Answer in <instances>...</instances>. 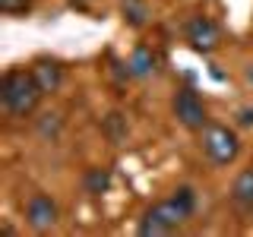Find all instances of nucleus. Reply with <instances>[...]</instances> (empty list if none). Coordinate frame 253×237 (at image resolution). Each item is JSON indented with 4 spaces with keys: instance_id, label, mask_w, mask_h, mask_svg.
Returning <instances> with one entry per match:
<instances>
[{
    "instance_id": "39448f33",
    "label": "nucleus",
    "mask_w": 253,
    "mask_h": 237,
    "mask_svg": "<svg viewBox=\"0 0 253 237\" xmlns=\"http://www.w3.org/2000/svg\"><path fill=\"white\" fill-rule=\"evenodd\" d=\"M60 218V209L57 202L51 199L47 193H32L29 202H26V221L32 231H51Z\"/></svg>"
},
{
    "instance_id": "0eeeda50",
    "label": "nucleus",
    "mask_w": 253,
    "mask_h": 237,
    "mask_svg": "<svg viewBox=\"0 0 253 237\" xmlns=\"http://www.w3.org/2000/svg\"><path fill=\"white\" fill-rule=\"evenodd\" d=\"M32 73H35L42 92H57L60 82H63V67L57 60H38L35 67H32Z\"/></svg>"
},
{
    "instance_id": "423d86ee",
    "label": "nucleus",
    "mask_w": 253,
    "mask_h": 237,
    "mask_svg": "<svg viewBox=\"0 0 253 237\" xmlns=\"http://www.w3.org/2000/svg\"><path fill=\"white\" fill-rule=\"evenodd\" d=\"M187 41L193 51L200 54H209L218 47V26L212 19H206V16H196V19L187 22Z\"/></svg>"
},
{
    "instance_id": "1a4fd4ad",
    "label": "nucleus",
    "mask_w": 253,
    "mask_h": 237,
    "mask_svg": "<svg viewBox=\"0 0 253 237\" xmlns=\"http://www.w3.org/2000/svg\"><path fill=\"white\" fill-rule=\"evenodd\" d=\"M126 67H130V76H149L155 70V54L149 47H136L126 60Z\"/></svg>"
},
{
    "instance_id": "9d476101",
    "label": "nucleus",
    "mask_w": 253,
    "mask_h": 237,
    "mask_svg": "<svg viewBox=\"0 0 253 237\" xmlns=\"http://www.w3.org/2000/svg\"><path fill=\"white\" fill-rule=\"evenodd\" d=\"M83 187H85V193H92V196L108 193V187H111V171H108V168H92V171H85Z\"/></svg>"
},
{
    "instance_id": "4468645a",
    "label": "nucleus",
    "mask_w": 253,
    "mask_h": 237,
    "mask_svg": "<svg viewBox=\"0 0 253 237\" xmlns=\"http://www.w3.org/2000/svg\"><path fill=\"white\" fill-rule=\"evenodd\" d=\"M237 120H241L244 126L253 123V108H241V114H237Z\"/></svg>"
},
{
    "instance_id": "ddd939ff",
    "label": "nucleus",
    "mask_w": 253,
    "mask_h": 237,
    "mask_svg": "<svg viewBox=\"0 0 253 237\" xmlns=\"http://www.w3.org/2000/svg\"><path fill=\"white\" fill-rule=\"evenodd\" d=\"M57 130H60V117H57V114H44V120H42V133H44V136H54Z\"/></svg>"
},
{
    "instance_id": "6e6552de",
    "label": "nucleus",
    "mask_w": 253,
    "mask_h": 237,
    "mask_svg": "<svg viewBox=\"0 0 253 237\" xmlns=\"http://www.w3.org/2000/svg\"><path fill=\"white\" fill-rule=\"evenodd\" d=\"M231 199L241 209H253V168H244L231 184Z\"/></svg>"
},
{
    "instance_id": "f03ea898",
    "label": "nucleus",
    "mask_w": 253,
    "mask_h": 237,
    "mask_svg": "<svg viewBox=\"0 0 253 237\" xmlns=\"http://www.w3.org/2000/svg\"><path fill=\"white\" fill-rule=\"evenodd\" d=\"M187 218H190V212L171 196V199L155 202L152 209L142 215V221H139V234H142V237H162V234H171V231H177V228L184 225Z\"/></svg>"
},
{
    "instance_id": "20e7f679",
    "label": "nucleus",
    "mask_w": 253,
    "mask_h": 237,
    "mask_svg": "<svg viewBox=\"0 0 253 237\" xmlns=\"http://www.w3.org/2000/svg\"><path fill=\"white\" fill-rule=\"evenodd\" d=\"M171 111H174V117H177V123L187 126V130H203L206 120H209V117H206L203 98H200L193 89H180L177 95H174Z\"/></svg>"
},
{
    "instance_id": "f8f14e48",
    "label": "nucleus",
    "mask_w": 253,
    "mask_h": 237,
    "mask_svg": "<svg viewBox=\"0 0 253 237\" xmlns=\"http://www.w3.org/2000/svg\"><path fill=\"white\" fill-rule=\"evenodd\" d=\"M32 6V0H0V13L16 16V13H26Z\"/></svg>"
},
{
    "instance_id": "9b49d317",
    "label": "nucleus",
    "mask_w": 253,
    "mask_h": 237,
    "mask_svg": "<svg viewBox=\"0 0 253 237\" xmlns=\"http://www.w3.org/2000/svg\"><path fill=\"white\" fill-rule=\"evenodd\" d=\"M146 16H149V6H146V0H124V19L130 22V26H142L146 22Z\"/></svg>"
},
{
    "instance_id": "f257e3e1",
    "label": "nucleus",
    "mask_w": 253,
    "mask_h": 237,
    "mask_svg": "<svg viewBox=\"0 0 253 237\" xmlns=\"http://www.w3.org/2000/svg\"><path fill=\"white\" fill-rule=\"evenodd\" d=\"M42 85H38V79L32 70H6L3 73V82H0V101H3V108L10 111L13 117H29L32 111L38 108V101H42Z\"/></svg>"
},
{
    "instance_id": "7ed1b4c3",
    "label": "nucleus",
    "mask_w": 253,
    "mask_h": 237,
    "mask_svg": "<svg viewBox=\"0 0 253 237\" xmlns=\"http://www.w3.org/2000/svg\"><path fill=\"white\" fill-rule=\"evenodd\" d=\"M203 152L212 164H231L241 155V136L225 123H209L203 126Z\"/></svg>"
},
{
    "instance_id": "2eb2a0df",
    "label": "nucleus",
    "mask_w": 253,
    "mask_h": 237,
    "mask_svg": "<svg viewBox=\"0 0 253 237\" xmlns=\"http://www.w3.org/2000/svg\"><path fill=\"white\" fill-rule=\"evenodd\" d=\"M247 79H250V82H253V67H250V70H247Z\"/></svg>"
}]
</instances>
